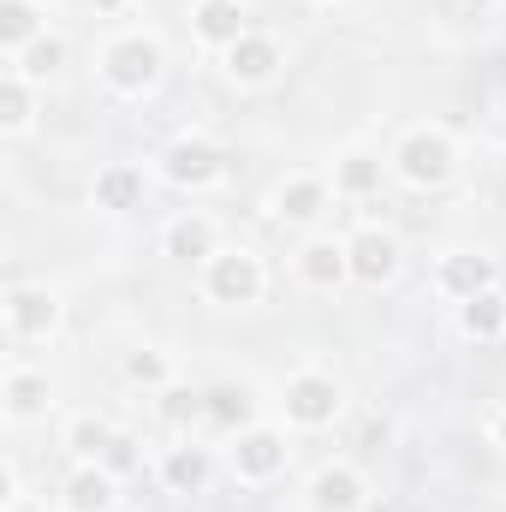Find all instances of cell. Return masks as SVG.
I'll use <instances>...</instances> for the list:
<instances>
[{"label":"cell","instance_id":"obj_4","mask_svg":"<svg viewBox=\"0 0 506 512\" xmlns=\"http://www.w3.org/2000/svg\"><path fill=\"white\" fill-rule=\"evenodd\" d=\"M221 465H227V477H233L239 489H268V483H280V477L292 471V429L256 417L251 429L227 435Z\"/></svg>","mask_w":506,"mask_h":512},{"label":"cell","instance_id":"obj_19","mask_svg":"<svg viewBox=\"0 0 506 512\" xmlns=\"http://www.w3.org/2000/svg\"><path fill=\"white\" fill-rule=\"evenodd\" d=\"M120 483H126V477H114L102 459H84V465L66 471L60 507L66 512H120Z\"/></svg>","mask_w":506,"mask_h":512},{"label":"cell","instance_id":"obj_33","mask_svg":"<svg viewBox=\"0 0 506 512\" xmlns=\"http://www.w3.org/2000/svg\"><path fill=\"white\" fill-rule=\"evenodd\" d=\"M54 512H66V507H54Z\"/></svg>","mask_w":506,"mask_h":512},{"label":"cell","instance_id":"obj_20","mask_svg":"<svg viewBox=\"0 0 506 512\" xmlns=\"http://www.w3.org/2000/svg\"><path fill=\"white\" fill-rule=\"evenodd\" d=\"M36 126H42V84L24 78L18 66H6L0 72V137L6 143H24Z\"/></svg>","mask_w":506,"mask_h":512},{"label":"cell","instance_id":"obj_30","mask_svg":"<svg viewBox=\"0 0 506 512\" xmlns=\"http://www.w3.org/2000/svg\"><path fill=\"white\" fill-rule=\"evenodd\" d=\"M483 435H489V447H501V453H506V405H489V417H483Z\"/></svg>","mask_w":506,"mask_h":512},{"label":"cell","instance_id":"obj_10","mask_svg":"<svg viewBox=\"0 0 506 512\" xmlns=\"http://www.w3.org/2000/svg\"><path fill=\"white\" fill-rule=\"evenodd\" d=\"M370 477L352 465V459H322L304 489H298V507L304 512H370Z\"/></svg>","mask_w":506,"mask_h":512},{"label":"cell","instance_id":"obj_11","mask_svg":"<svg viewBox=\"0 0 506 512\" xmlns=\"http://www.w3.org/2000/svg\"><path fill=\"white\" fill-rule=\"evenodd\" d=\"M221 60V78L233 84V90H268V84H280L286 78V42L274 36V30H251V36H239L227 54H215Z\"/></svg>","mask_w":506,"mask_h":512},{"label":"cell","instance_id":"obj_23","mask_svg":"<svg viewBox=\"0 0 506 512\" xmlns=\"http://www.w3.org/2000/svg\"><path fill=\"white\" fill-rule=\"evenodd\" d=\"M453 322H459V334L477 340V346H506V286H489V292L465 298V304L453 310Z\"/></svg>","mask_w":506,"mask_h":512},{"label":"cell","instance_id":"obj_7","mask_svg":"<svg viewBox=\"0 0 506 512\" xmlns=\"http://www.w3.org/2000/svg\"><path fill=\"white\" fill-rule=\"evenodd\" d=\"M60 322H66V304H60V292H54L48 280H12V286H6V298H0V328H6L12 346H42V340L60 334Z\"/></svg>","mask_w":506,"mask_h":512},{"label":"cell","instance_id":"obj_21","mask_svg":"<svg viewBox=\"0 0 506 512\" xmlns=\"http://www.w3.org/2000/svg\"><path fill=\"white\" fill-rule=\"evenodd\" d=\"M197 411H203V423L215 429V435H239V429H251L256 423V399L245 382H215L197 393Z\"/></svg>","mask_w":506,"mask_h":512},{"label":"cell","instance_id":"obj_27","mask_svg":"<svg viewBox=\"0 0 506 512\" xmlns=\"http://www.w3.org/2000/svg\"><path fill=\"white\" fill-rule=\"evenodd\" d=\"M6 66H18L24 78H36V84L48 90V78H54V72L66 66V36H60V30H48L42 42H30V48H24L18 60H6Z\"/></svg>","mask_w":506,"mask_h":512},{"label":"cell","instance_id":"obj_32","mask_svg":"<svg viewBox=\"0 0 506 512\" xmlns=\"http://www.w3.org/2000/svg\"><path fill=\"white\" fill-rule=\"evenodd\" d=\"M304 6H340V0H304Z\"/></svg>","mask_w":506,"mask_h":512},{"label":"cell","instance_id":"obj_29","mask_svg":"<svg viewBox=\"0 0 506 512\" xmlns=\"http://www.w3.org/2000/svg\"><path fill=\"white\" fill-rule=\"evenodd\" d=\"M0 489H6V495H0L6 512H18V501H24V471H18V459H12V453L0 459Z\"/></svg>","mask_w":506,"mask_h":512},{"label":"cell","instance_id":"obj_17","mask_svg":"<svg viewBox=\"0 0 506 512\" xmlns=\"http://www.w3.org/2000/svg\"><path fill=\"white\" fill-rule=\"evenodd\" d=\"M48 411H54V382H48V370H36V364H12V370L0 376V417H6L12 429L42 423Z\"/></svg>","mask_w":506,"mask_h":512},{"label":"cell","instance_id":"obj_14","mask_svg":"<svg viewBox=\"0 0 506 512\" xmlns=\"http://www.w3.org/2000/svg\"><path fill=\"white\" fill-rule=\"evenodd\" d=\"M221 245H227V239H221V221H215L209 209H179V215L161 227V256L179 262V268H203Z\"/></svg>","mask_w":506,"mask_h":512},{"label":"cell","instance_id":"obj_9","mask_svg":"<svg viewBox=\"0 0 506 512\" xmlns=\"http://www.w3.org/2000/svg\"><path fill=\"white\" fill-rule=\"evenodd\" d=\"M346 251H352V286H364V292H381L405 274V245L381 221H358L346 233Z\"/></svg>","mask_w":506,"mask_h":512},{"label":"cell","instance_id":"obj_5","mask_svg":"<svg viewBox=\"0 0 506 512\" xmlns=\"http://www.w3.org/2000/svg\"><path fill=\"white\" fill-rule=\"evenodd\" d=\"M197 292L215 310H256L268 298V262L251 245H221L197 268Z\"/></svg>","mask_w":506,"mask_h":512},{"label":"cell","instance_id":"obj_31","mask_svg":"<svg viewBox=\"0 0 506 512\" xmlns=\"http://www.w3.org/2000/svg\"><path fill=\"white\" fill-rule=\"evenodd\" d=\"M84 6H90L96 18H126V12L137 6V0H84Z\"/></svg>","mask_w":506,"mask_h":512},{"label":"cell","instance_id":"obj_13","mask_svg":"<svg viewBox=\"0 0 506 512\" xmlns=\"http://www.w3.org/2000/svg\"><path fill=\"white\" fill-rule=\"evenodd\" d=\"M155 483L173 495V501H197V495H209V483H215V447H203V441H173V447H161V459H155Z\"/></svg>","mask_w":506,"mask_h":512},{"label":"cell","instance_id":"obj_22","mask_svg":"<svg viewBox=\"0 0 506 512\" xmlns=\"http://www.w3.org/2000/svg\"><path fill=\"white\" fill-rule=\"evenodd\" d=\"M328 179H334V197L340 203H370L381 191V179H387V161L370 155V149H340Z\"/></svg>","mask_w":506,"mask_h":512},{"label":"cell","instance_id":"obj_15","mask_svg":"<svg viewBox=\"0 0 506 512\" xmlns=\"http://www.w3.org/2000/svg\"><path fill=\"white\" fill-rule=\"evenodd\" d=\"M429 286H435V298H447V304L459 310L465 298H477V292L501 286V268H495V256H489V251H447L441 262H435Z\"/></svg>","mask_w":506,"mask_h":512},{"label":"cell","instance_id":"obj_24","mask_svg":"<svg viewBox=\"0 0 506 512\" xmlns=\"http://www.w3.org/2000/svg\"><path fill=\"white\" fill-rule=\"evenodd\" d=\"M54 24H48V6L42 0H0V54L18 60L30 42H42Z\"/></svg>","mask_w":506,"mask_h":512},{"label":"cell","instance_id":"obj_16","mask_svg":"<svg viewBox=\"0 0 506 512\" xmlns=\"http://www.w3.org/2000/svg\"><path fill=\"white\" fill-rule=\"evenodd\" d=\"M185 24H191V42H197V48H209V54H227L239 36H251V30H256L245 0H191Z\"/></svg>","mask_w":506,"mask_h":512},{"label":"cell","instance_id":"obj_2","mask_svg":"<svg viewBox=\"0 0 506 512\" xmlns=\"http://www.w3.org/2000/svg\"><path fill=\"white\" fill-rule=\"evenodd\" d=\"M465 167V143L447 126H405L387 149V179H399L405 191H447Z\"/></svg>","mask_w":506,"mask_h":512},{"label":"cell","instance_id":"obj_1","mask_svg":"<svg viewBox=\"0 0 506 512\" xmlns=\"http://www.w3.org/2000/svg\"><path fill=\"white\" fill-rule=\"evenodd\" d=\"M96 78L114 102H149L167 78V42L149 24H126L114 36H102L96 48Z\"/></svg>","mask_w":506,"mask_h":512},{"label":"cell","instance_id":"obj_8","mask_svg":"<svg viewBox=\"0 0 506 512\" xmlns=\"http://www.w3.org/2000/svg\"><path fill=\"white\" fill-rule=\"evenodd\" d=\"M155 173H161L173 191L203 197V191L227 185V149H221L215 137H203V131H179V137L155 155Z\"/></svg>","mask_w":506,"mask_h":512},{"label":"cell","instance_id":"obj_28","mask_svg":"<svg viewBox=\"0 0 506 512\" xmlns=\"http://www.w3.org/2000/svg\"><path fill=\"white\" fill-rule=\"evenodd\" d=\"M102 465H108V471H114V477H131V471H137V465H143V441H137V435H131V429H120V435H114V447H108V453H102Z\"/></svg>","mask_w":506,"mask_h":512},{"label":"cell","instance_id":"obj_12","mask_svg":"<svg viewBox=\"0 0 506 512\" xmlns=\"http://www.w3.org/2000/svg\"><path fill=\"white\" fill-rule=\"evenodd\" d=\"M292 274H298L304 292H322V298L346 292L352 286V251H346V239L340 233H304L298 251H292Z\"/></svg>","mask_w":506,"mask_h":512},{"label":"cell","instance_id":"obj_26","mask_svg":"<svg viewBox=\"0 0 506 512\" xmlns=\"http://www.w3.org/2000/svg\"><path fill=\"white\" fill-rule=\"evenodd\" d=\"M120 376L126 387H143V393H167V387L179 382V364H173V352L167 346H131L126 358H120Z\"/></svg>","mask_w":506,"mask_h":512},{"label":"cell","instance_id":"obj_18","mask_svg":"<svg viewBox=\"0 0 506 512\" xmlns=\"http://www.w3.org/2000/svg\"><path fill=\"white\" fill-rule=\"evenodd\" d=\"M143 197H149L143 161H102L90 179V209H102V215H131V209H143Z\"/></svg>","mask_w":506,"mask_h":512},{"label":"cell","instance_id":"obj_25","mask_svg":"<svg viewBox=\"0 0 506 512\" xmlns=\"http://www.w3.org/2000/svg\"><path fill=\"white\" fill-rule=\"evenodd\" d=\"M114 435H120V423H114V417H102V411H72V417L60 423V447L72 453V465L102 459V453L114 447Z\"/></svg>","mask_w":506,"mask_h":512},{"label":"cell","instance_id":"obj_3","mask_svg":"<svg viewBox=\"0 0 506 512\" xmlns=\"http://www.w3.org/2000/svg\"><path fill=\"white\" fill-rule=\"evenodd\" d=\"M352 393H346V376L328 370V364H298L286 382H280V423L298 429V435H322L346 417Z\"/></svg>","mask_w":506,"mask_h":512},{"label":"cell","instance_id":"obj_6","mask_svg":"<svg viewBox=\"0 0 506 512\" xmlns=\"http://www.w3.org/2000/svg\"><path fill=\"white\" fill-rule=\"evenodd\" d=\"M334 179L328 173H286L268 197H262V215L286 233H322L328 215H334Z\"/></svg>","mask_w":506,"mask_h":512}]
</instances>
